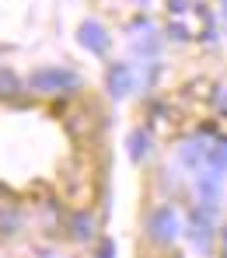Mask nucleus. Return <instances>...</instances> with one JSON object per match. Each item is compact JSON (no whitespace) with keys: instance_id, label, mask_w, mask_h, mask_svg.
<instances>
[{"instance_id":"obj_1","label":"nucleus","mask_w":227,"mask_h":258,"mask_svg":"<svg viewBox=\"0 0 227 258\" xmlns=\"http://www.w3.org/2000/svg\"><path fill=\"white\" fill-rule=\"evenodd\" d=\"M77 74L74 70H60V67H42L28 77V87L39 91V94H67V91H77Z\"/></svg>"},{"instance_id":"obj_2","label":"nucleus","mask_w":227,"mask_h":258,"mask_svg":"<svg viewBox=\"0 0 227 258\" xmlns=\"http://www.w3.org/2000/svg\"><path fill=\"white\" fill-rule=\"evenodd\" d=\"M147 230H150V241H154V244H172L175 234H179V216L172 213V206H161V210L150 213Z\"/></svg>"},{"instance_id":"obj_3","label":"nucleus","mask_w":227,"mask_h":258,"mask_svg":"<svg viewBox=\"0 0 227 258\" xmlns=\"http://www.w3.org/2000/svg\"><path fill=\"white\" fill-rule=\"evenodd\" d=\"M130 87H133V74H130V67H126V63H116V67L108 70V91H112V98L130 94Z\"/></svg>"},{"instance_id":"obj_4","label":"nucleus","mask_w":227,"mask_h":258,"mask_svg":"<svg viewBox=\"0 0 227 258\" xmlns=\"http://www.w3.org/2000/svg\"><path fill=\"white\" fill-rule=\"evenodd\" d=\"M81 45L91 49V52H105V49H108V35H105V28H101L98 21H88V25L81 28Z\"/></svg>"},{"instance_id":"obj_5","label":"nucleus","mask_w":227,"mask_h":258,"mask_svg":"<svg viewBox=\"0 0 227 258\" xmlns=\"http://www.w3.org/2000/svg\"><path fill=\"white\" fill-rule=\"evenodd\" d=\"M70 227H74V230H70V234H74V241H84V237H91V227H94V223H91V216H74V223H70Z\"/></svg>"},{"instance_id":"obj_6","label":"nucleus","mask_w":227,"mask_h":258,"mask_svg":"<svg viewBox=\"0 0 227 258\" xmlns=\"http://www.w3.org/2000/svg\"><path fill=\"white\" fill-rule=\"evenodd\" d=\"M224 251H227V227H224Z\"/></svg>"}]
</instances>
